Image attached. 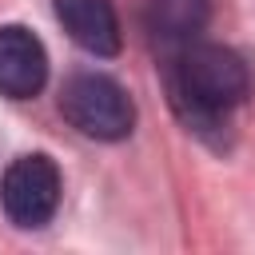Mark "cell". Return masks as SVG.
Returning <instances> with one entry per match:
<instances>
[{
  "instance_id": "4",
  "label": "cell",
  "mask_w": 255,
  "mask_h": 255,
  "mask_svg": "<svg viewBox=\"0 0 255 255\" xmlns=\"http://www.w3.org/2000/svg\"><path fill=\"white\" fill-rule=\"evenodd\" d=\"M48 84V52L40 36L24 24L0 28V96L32 100Z\"/></svg>"
},
{
  "instance_id": "2",
  "label": "cell",
  "mask_w": 255,
  "mask_h": 255,
  "mask_svg": "<svg viewBox=\"0 0 255 255\" xmlns=\"http://www.w3.org/2000/svg\"><path fill=\"white\" fill-rule=\"evenodd\" d=\"M60 112L80 135L104 139V143L131 135V124H135V104H131L128 88L104 72L68 76V84L60 92Z\"/></svg>"
},
{
  "instance_id": "5",
  "label": "cell",
  "mask_w": 255,
  "mask_h": 255,
  "mask_svg": "<svg viewBox=\"0 0 255 255\" xmlns=\"http://www.w3.org/2000/svg\"><path fill=\"white\" fill-rule=\"evenodd\" d=\"M139 16L147 36L159 48H187L191 40H199V32L211 20V0H139Z\"/></svg>"
},
{
  "instance_id": "1",
  "label": "cell",
  "mask_w": 255,
  "mask_h": 255,
  "mask_svg": "<svg viewBox=\"0 0 255 255\" xmlns=\"http://www.w3.org/2000/svg\"><path fill=\"white\" fill-rule=\"evenodd\" d=\"M167 88H171V104L183 116V124L207 135L211 143H223L227 116L251 96V68L227 44L191 40L187 48L175 52Z\"/></svg>"
},
{
  "instance_id": "3",
  "label": "cell",
  "mask_w": 255,
  "mask_h": 255,
  "mask_svg": "<svg viewBox=\"0 0 255 255\" xmlns=\"http://www.w3.org/2000/svg\"><path fill=\"white\" fill-rule=\"evenodd\" d=\"M60 191H64L60 167L44 151L16 155L0 175V207L12 219V227H24V231H36L56 215Z\"/></svg>"
},
{
  "instance_id": "6",
  "label": "cell",
  "mask_w": 255,
  "mask_h": 255,
  "mask_svg": "<svg viewBox=\"0 0 255 255\" xmlns=\"http://www.w3.org/2000/svg\"><path fill=\"white\" fill-rule=\"evenodd\" d=\"M56 20L84 52L92 56L120 52V20L112 0H56Z\"/></svg>"
}]
</instances>
